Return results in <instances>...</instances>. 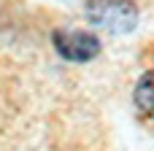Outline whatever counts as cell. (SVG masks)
I'll list each match as a JSON object with an SVG mask.
<instances>
[{
	"mask_svg": "<svg viewBox=\"0 0 154 151\" xmlns=\"http://www.w3.org/2000/svg\"><path fill=\"white\" fill-rule=\"evenodd\" d=\"M133 100H135V108L154 122V70H146L138 84H135V92H133Z\"/></svg>",
	"mask_w": 154,
	"mask_h": 151,
	"instance_id": "cell-3",
	"label": "cell"
},
{
	"mask_svg": "<svg viewBox=\"0 0 154 151\" xmlns=\"http://www.w3.org/2000/svg\"><path fill=\"white\" fill-rule=\"evenodd\" d=\"M87 19L108 32H130L138 24V5L133 0H87Z\"/></svg>",
	"mask_w": 154,
	"mask_h": 151,
	"instance_id": "cell-1",
	"label": "cell"
},
{
	"mask_svg": "<svg viewBox=\"0 0 154 151\" xmlns=\"http://www.w3.org/2000/svg\"><path fill=\"white\" fill-rule=\"evenodd\" d=\"M51 43L68 62H89L100 54V38L87 30H54Z\"/></svg>",
	"mask_w": 154,
	"mask_h": 151,
	"instance_id": "cell-2",
	"label": "cell"
}]
</instances>
